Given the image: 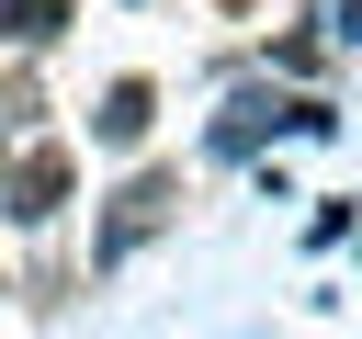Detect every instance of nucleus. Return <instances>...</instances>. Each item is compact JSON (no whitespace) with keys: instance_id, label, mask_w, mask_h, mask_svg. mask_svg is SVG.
<instances>
[{"instance_id":"obj_4","label":"nucleus","mask_w":362,"mask_h":339,"mask_svg":"<svg viewBox=\"0 0 362 339\" xmlns=\"http://www.w3.org/2000/svg\"><path fill=\"white\" fill-rule=\"evenodd\" d=\"M147 124H158V90H147V79H113V90H102V113H90V136H102V147H136Z\"/></svg>"},{"instance_id":"obj_2","label":"nucleus","mask_w":362,"mask_h":339,"mask_svg":"<svg viewBox=\"0 0 362 339\" xmlns=\"http://www.w3.org/2000/svg\"><path fill=\"white\" fill-rule=\"evenodd\" d=\"M0 203H11L23 226H45V215L68 203V147H23V158H11V181H0Z\"/></svg>"},{"instance_id":"obj_6","label":"nucleus","mask_w":362,"mask_h":339,"mask_svg":"<svg viewBox=\"0 0 362 339\" xmlns=\"http://www.w3.org/2000/svg\"><path fill=\"white\" fill-rule=\"evenodd\" d=\"M328 45H362V0H328Z\"/></svg>"},{"instance_id":"obj_3","label":"nucleus","mask_w":362,"mask_h":339,"mask_svg":"<svg viewBox=\"0 0 362 339\" xmlns=\"http://www.w3.org/2000/svg\"><path fill=\"white\" fill-rule=\"evenodd\" d=\"M294 124V102H272V90H238L226 113H215V158H249L260 136H283Z\"/></svg>"},{"instance_id":"obj_5","label":"nucleus","mask_w":362,"mask_h":339,"mask_svg":"<svg viewBox=\"0 0 362 339\" xmlns=\"http://www.w3.org/2000/svg\"><path fill=\"white\" fill-rule=\"evenodd\" d=\"M68 23V0H0V45H45Z\"/></svg>"},{"instance_id":"obj_1","label":"nucleus","mask_w":362,"mask_h":339,"mask_svg":"<svg viewBox=\"0 0 362 339\" xmlns=\"http://www.w3.org/2000/svg\"><path fill=\"white\" fill-rule=\"evenodd\" d=\"M170 215H181V181H170V170H136V181L113 192V215H102L90 260H102V271H113V260H136V249H147V237H158Z\"/></svg>"}]
</instances>
